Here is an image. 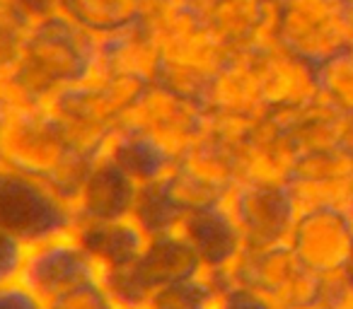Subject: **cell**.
Returning a JSON list of instances; mask_svg holds the SVG:
<instances>
[{"label":"cell","mask_w":353,"mask_h":309,"mask_svg":"<svg viewBox=\"0 0 353 309\" xmlns=\"http://www.w3.org/2000/svg\"><path fill=\"white\" fill-rule=\"evenodd\" d=\"M97 36L65 12L34 22L10 75L0 80V107H37L56 92L92 78Z\"/></svg>","instance_id":"obj_1"},{"label":"cell","mask_w":353,"mask_h":309,"mask_svg":"<svg viewBox=\"0 0 353 309\" xmlns=\"http://www.w3.org/2000/svg\"><path fill=\"white\" fill-rule=\"evenodd\" d=\"M143 25L160 49L155 83L203 102L213 75L232 54L206 25L201 6L196 0H150Z\"/></svg>","instance_id":"obj_2"},{"label":"cell","mask_w":353,"mask_h":309,"mask_svg":"<svg viewBox=\"0 0 353 309\" xmlns=\"http://www.w3.org/2000/svg\"><path fill=\"white\" fill-rule=\"evenodd\" d=\"M0 164L46 184L73 211V201L92 160L80 155L44 104H37L3 109Z\"/></svg>","instance_id":"obj_3"},{"label":"cell","mask_w":353,"mask_h":309,"mask_svg":"<svg viewBox=\"0 0 353 309\" xmlns=\"http://www.w3.org/2000/svg\"><path fill=\"white\" fill-rule=\"evenodd\" d=\"M213 283H242L264 295L276 309L334 307L351 302L339 275H319L303 264L288 242L259 249H245L230 270L211 275Z\"/></svg>","instance_id":"obj_4"},{"label":"cell","mask_w":353,"mask_h":309,"mask_svg":"<svg viewBox=\"0 0 353 309\" xmlns=\"http://www.w3.org/2000/svg\"><path fill=\"white\" fill-rule=\"evenodd\" d=\"M150 83L126 75L94 73L92 78L56 92L44 102L68 142L85 158L94 160L104 152L126 109Z\"/></svg>","instance_id":"obj_5"},{"label":"cell","mask_w":353,"mask_h":309,"mask_svg":"<svg viewBox=\"0 0 353 309\" xmlns=\"http://www.w3.org/2000/svg\"><path fill=\"white\" fill-rule=\"evenodd\" d=\"M271 39L319 68L353 46V0H274Z\"/></svg>","instance_id":"obj_6"},{"label":"cell","mask_w":353,"mask_h":309,"mask_svg":"<svg viewBox=\"0 0 353 309\" xmlns=\"http://www.w3.org/2000/svg\"><path fill=\"white\" fill-rule=\"evenodd\" d=\"M211 126V114L201 99L176 92L160 83H150L121 118L123 131L148 138L157 147L179 160L192 150Z\"/></svg>","instance_id":"obj_7"},{"label":"cell","mask_w":353,"mask_h":309,"mask_svg":"<svg viewBox=\"0 0 353 309\" xmlns=\"http://www.w3.org/2000/svg\"><path fill=\"white\" fill-rule=\"evenodd\" d=\"M223 203L235 220L247 249L288 242L300 211L298 196L283 179L247 177Z\"/></svg>","instance_id":"obj_8"},{"label":"cell","mask_w":353,"mask_h":309,"mask_svg":"<svg viewBox=\"0 0 353 309\" xmlns=\"http://www.w3.org/2000/svg\"><path fill=\"white\" fill-rule=\"evenodd\" d=\"M0 227L32 246L73 232L75 215L46 184L0 164Z\"/></svg>","instance_id":"obj_9"},{"label":"cell","mask_w":353,"mask_h":309,"mask_svg":"<svg viewBox=\"0 0 353 309\" xmlns=\"http://www.w3.org/2000/svg\"><path fill=\"white\" fill-rule=\"evenodd\" d=\"M288 244L319 275H339L353 246V211L339 198L303 203Z\"/></svg>","instance_id":"obj_10"},{"label":"cell","mask_w":353,"mask_h":309,"mask_svg":"<svg viewBox=\"0 0 353 309\" xmlns=\"http://www.w3.org/2000/svg\"><path fill=\"white\" fill-rule=\"evenodd\" d=\"M99 278V268L75 232L51 237L27 246L20 283L27 285L41 302L59 297L83 283Z\"/></svg>","instance_id":"obj_11"},{"label":"cell","mask_w":353,"mask_h":309,"mask_svg":"<svg viewBox=\"0 0 353 309\" xmlns=\"http://www.w3.org/2000/svg\"><path fill=\"white\" fill-rule=\"evenodd\" d=\"M254 46L235 51L223 63V68L213 75L206 97H203V104L213 118L250 123L269 114L264 102V89H261Z\"/></svg>","instance_id":"obj_12"},{"label":"cell","mask_w":353,"mask_h":309,"mask_svg":"<svg viewBox=\"0 0 353 309\" xmlns=\"http://www.w3.org/2000/svg\"><path fill=\"white\" fill-rule=\"evenodd\" d=\"M174 232L192 246L208 275H223L247 249L225 203L189 211L179 217Z\"/></svg>","instance_id":"obj_13"},{"label":"cell","mask_w":353,"mask_h":309,"mask_svg":"<svg viewBox=\"0 0 353 309\" xmlns=\"http://www.w3.org/2000/svg\"><path fill=\"white\" fill-rule=\"evenodd\" d=\"M254 51L269 114L298 109L322 97L317 83V68L305 63L290 51L281 49L271 36L259 41Z\"/></svg>","instance_id":"obj_14"},{"label":"cell","mask_w":353,"mask_h":309,"mask_svg":"<svg viewBox=\"0 0 353 309\" xmlns=\"http://www.w3.org/2000/svg\"><path fill=\"white\" fill-rule=\"evenodd\" d=\"M138 184L109 158L92 160L80 191L73 201L75 225L80 222H114L131 217Z\"/></svg>","instance_id":"obj_15"},{"label":"cell","mask_w":353,"mask_h":309,"mask_svg":"<svg viewBox=\"0 0 353 309\" xmlns=\"http://www.w3.org/2000/svg\"><path fill=\"white\" fill-rule=\"evenodd\" d=\"M353 174V160L346 152L332 145H317L300 150L288 169L285 182L298 196L300 206L310 201H327L339 198L343 201V189Z\"/></svg>","instance_id":"obj_16"},{"label":"cell","mask_w":353,"mask_h":309,"mask_svg":"<svg viewBox=\"0 0 353 309\" xmlns=\"http://www.w3.org/2000/svg\"><path fill=\"white\" fill-rule=\"evenodd\" d=\"M94 73L126 75V78H138L143 83H155L160 73V49L143 20L114 34L97 36Z\"/></svg>","instance_id":"obj_17"},{"label":"cell","mask_w":353,"mask_h":309,"mask_svg":"<svg viewBox=\"0 0 353 309\" xmlns=\"http://www.w3.org/2000/svg\"><path fill=\"white\" fill-rule=\"evenodd\" d=\"M201 10L206 25L230 54L271 36L274 0H213Z\"/></svg>","instance_id":"obj_18"},{"label":"cell","mask_w":353,"mask_h":309,"mask_svg":"<svg viewBox=\"0 0 353 309\" xmlns=\"http://www.w3.org/2000/svg\"><path fill=\"white\" fill-rule=\"evenodd\" d=\"M73 232L94 259L99 273L136 264L150 239L131 217L114 222H80Z\"/></svg>","instance_id":"obj_19"},{"label":"cell","mask_w":353,"mask_h":309,"mask_svg":"<svg viewBox=\"0 0 353 309\" xmlns=\"http://www.w3.org/2000/svg\"><path fill=\"white\" fill-rule=\"evenodd\" d=\"M102 155L112 160L117 167H121L138 187L160 182L176 164V160H172L155 142L136 136L131 131H123V128H119L117 136L109 140Z\"/></svg>","instance_id":"obj_20"},{"label":"cell","mask_w":353,"mask_h":309,"mask_svg":"<svg viewBox=\"0 0 353 309\" xmlns=\"http://www.w3.org/2000/svg\"><path fill=\"white\" fill-rule=\"evenodd\" d=\"M150 0H63V12L94 36H107L143 20Z\"/></svg>","instance_id":"obj_21"},{"label":"cell","mask_w":353,"mask_h":309,"mask_svg":"<svg viewBox=\"0 0 353 309\" xmlns=\"http://www.w3.org/2000/svg\"><path fill=\"white\" fill-rule=\"evenodd\" d=\"M182 215L184 213L174 206L170 193L162 187V179L160 182L138 187L136 203H133V211H131V220L136 222L148 237L174 232L176 222H179Z\"/></svg>","instance_id":"obj_22"},{"label":"cell","mask_w":353,"mask_h":309,"mask_svg":"<svg viewBox=\"0 0 353 309\" xmlns=\"http://www.w3.org/2000/svg\"><path fill=\"white\" fill-rule=\"evenodd\" d=\"M213 295H216V283L211 275L203 270L201 275L182 283H172L165 288L155 290L148 297V309H211Z\"/></svg>","instance_id":"obj_23"},{"label":"cell","mask_w":353,"mask_h":309,"mask_svg":"<svg viewBox=\"0 0 353 309\" xmlns=\"http://www.w3.org/2000/svg\"><path fill=\"white\" fill-rule=\"evenodd\" d=\"M319 94L339 111H353V46L317 68Z\"/></svg>","instance_id":"obj_24"},{"label":"cell","mask_w":353,"mask_h":309,"mask_svg":"<svg viewBox=\"0 0 353 309\" xmlns=\"http://www.w3.org/2000/svg\"><path fill=\"white\" fill-rule=\"evenodd\" d=\"M34 22L12 3L0 0V80L12 73Z\"/></svg>","instance_id":"obj_25"},{"label":"cell","mask_w":353,"mask_h":309,"mask_svg":"<svg viewBox=\"0 0 353 309\" xmlns=\"http://www.w3.org/2000/svg\"><path fill=\"white\" fill-rule=\"evenodd\" d=\"M44 309H121L117 299L109 295V290L102 285V280H90L59 297L44 302Z\"/></svg>","instance_id":"obj_26"},{"label":"cell","mask_w":353,"mask_h":309,"mask_svg":"<svg viewBox=\"0 0 353 309\" xmlns=\"http://www.w3.org/2000/svg\"><path fill=\"white\" fill-rule=\"evenodd\" d=\"M211 309H276L264 295L242 283H216Z\"/></svg>","instance_id":"obj_27"},{"label":"cell","mask_w":353,"mask_h":309,"mask_svg":"<svg viewBox=\"0 0 353 309\" xmlns=\"http://www.w3.org/2000/svg\"><path fill=\"white\" fill-rule=\"evenodd\" d=\"M27 244L0 227V285L20 280V270L25 264Z\"/></svg>","instance_id":"obj_28"},{"label":"cell","mask_w":353,"mask_h":309,"mask_svg":"<svg viewBox=\"0 0 353 309\" xmlns=\"http://www.w3.org/2000/svg\"><path fill=\"white\" fill-rule=\"evenodd\" d=\"M0 309H44V302L20 280L0 285Z\"/></svg>","instance_id":"obj_29"},{"label":"cell","mask_w":353,"mask_h":309,"mask_svg":"<svg viewBox=\"0 0 353 309\" xmlns=\"http://www.w3.org/2000/svg\"><path fill=\"white\" fill-rule=\"evenodd\" d=\"M32 22H39L56 12H63V0H12Z\"/></svg>","instance_id":"obj_30"},{"label":"cell","mask_w":353,"mask_h":309,"mask_svg":"<svg viewBox=\"0 0 353 309\" xmlns=\"http://www.w3.org/2000/svg\"><path fill=\"white\" fill-rule=\"evenodd\" d=\"M336 145L353 160V111H341V114H339Z\"/></svg>","instance_id":"obj_31"},{"label":"cell","mask_w":353,"mask_h":309,"mask_svg":"<svg viewBox=\"0 0 353 309\" xmlns=\"http://www.w3.org/2000/svg\"><path fill=\"white\" fill-rule=\"evenodd\" d=\"M339 278H341V283L346 285L348 295H351V299H353V246H351V254H348L346 264H343V268L339 270Z\"/></svg>","instance_id":"obj_32"},{"label":"cell","mask_w":353,"mask_h":309,"mask_svg":"<svg viewBox=\"0 0 353 309\" xmlns=\"http://www.w3.org/2000/svg\"><path fill=\"white\" fill-rule=\"evenodd\" d=\"M343 203L353 211V174H351V179H348L346 189H343Z\"/></svg>","instance_id":"obj_33"},{"label":"cell","mask_w":353,"mask_h":309,"mask_svg":"<svg viewBox=\"0 0 353 309\" xmlns=\"http://www.w3.org/2000/svg\"><path fill=\"white\" fill-rule=\"evenodd\" d=\"M199 6H206V3H213V0H196Z\"/></svg>","instance_id":"obj_34"},{"label":"cell","mask_w":353,"mask_h":309,"mask_svg":"<svg viewBox=\"0 0 353 309\" xmlns=\"http://www.w3.org/2000/svg\"><path fill=\"white\" fill-rule=\"evenodd\" d=\"M343 309H353V299H351V302H348V304H346V307H343Z\"/></svg>","instance_id":"obj_35"},{"label":"cell","mask_w":353,"mask_h":309,"mask_svg":"<svg viewBox=\"0 0 353 309\" xmlns=\"http://www.w3.org/2000/svg\"><path fill=\"white\" fill-rule=\"evenodd\" d=\"M307 309H334V307H307Z\"/></svg>","instance_id":"obj_36"},{"label":"cell","mask_w":353,"mask_h":309,"mask_svg":"<svg viewBox=\"0 0 353 309\" xmlns=\"http://www.w3.org/2000/svg\"><path fill=\"white\" fill-rule=\"evenodd\" d=\"M126 309H148V307H145V304H143V307H126Z\"/></svg>","instance_id":"obj_37"}]
</instances>
